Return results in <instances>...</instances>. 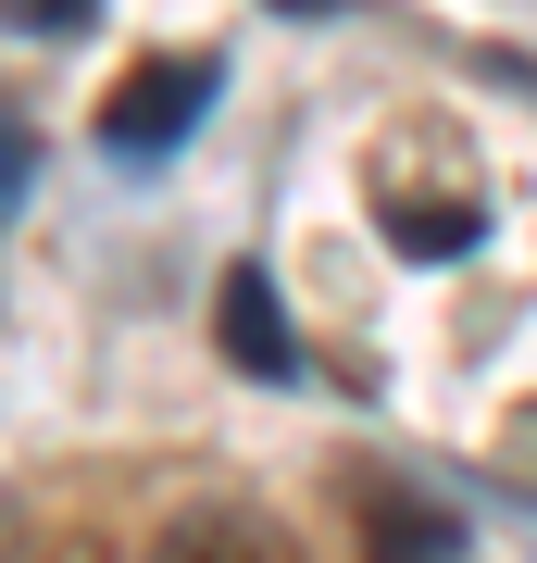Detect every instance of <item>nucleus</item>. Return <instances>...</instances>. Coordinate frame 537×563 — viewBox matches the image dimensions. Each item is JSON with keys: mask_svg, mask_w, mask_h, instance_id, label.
<instances>
[{"mask_svg": "<svg viewBox=\"0 0 537 563\" xmlns=\"http://www.w3.org/2000/svg\"><path fill=\"white\" fill-rule=\"evenodd\" d=\"M200 113H213V63H200V51L138 63V76L100 101V151H113V163H163V151H176L188 125H200Z\"/></svg>", "mask_w": 537, "mask_h": 563, "instance_id": "f257e3e1", "label": "nucleus"}, {"mask_svg": "<svg viewBox=\"0 0 537 563\" xmlns=\"http://www.w3.org/2000/svg\"><path fill=\"white\" fill-rule=\"evenodd\" d=\"M150 563H300V539H288L262 501H188L176 526H163Z\"/></svg>", "mask_w": 537, "mask_h": 563, "instance_id": "f03ea898", "label": "nucleus"}, {"mask_svg": "<svg viewBox=\"0 0 537 563\" xmlns=\"http://www.w3.org/2000/svg\"><path fill=\"white\" fill-rule=\"evenodd\" d=\"M213 325H225V351H238L250 376H300V339H288L276 288H262V263H238V276H225V301H213Z\"/></svg>", "mask_w": 537, "mask_h": 563, "instance_id": "7ed1b4c3", "label": "nucleus"}, {"mask_svg": "<svg viewBox=\"0 0 537 563\" xmlns=\"http://www.w3.org/2000/svg\"><path fill=\"white\" fill-rule=\"evenodd\" d=\"M362 526H376V563H438V551H450V526L413 514L400 488H362Z\"/></svg>", "mask_w": 537, "mask_h": 563, "instance_id": "20e7f679", "label": "nucleus"}, {"mask_svg": "<svg viewBox=\"0 0 537 563\" xmlns=\"http://www.w3.org/2000/svg\"><path fill=\"white\" fill-rule=\"evenodd\" d=\"M388 239H400V251H462V239H476V213H425V201H388Z\"/></svg>", "mask_w": 537, "mask_h": 563, "instance_id": "39448f33", "label": "nucleus"}, {"mask_svg": "<svg viewBox=\"0 0 537 563\" xmlns=\"http://www.w3.org/2000/svg\"><path fill=\"white\" fill-rule=\"evenodd\" d=\"M38 188V139H25V113L0 101V225H13V201Z\"/></svg>", "mask_w": 537, "mask_h": 563, "instance_id": "423d86ee", "label": "nucleus"}, {"mask_svg": "<svg viewBox=\"0 0 537 563\" xmlns=\"http://www.w3.org/2000/svg\"><path fill=\"white\" fill-rule=\"evenodd\" d=\"M100 0H0V25H38V38H76Z\"/></svg>", "mask_w": 537, "mask_h": 563, "instance_id": "0eeeda50", "label": "nucleus"}, {"mask_svg": "<svg viewBox=\"0 0 537 563\" xmlns=\"http://www.w3.org/2000/svg\"><path fill=\"white\" fill-rule=\"evenodd\" d=\"M0 563H100V539H13Z\"/></svg>", "mask_w": 537, "mask_h": 563, "instance_id": "6e6552de", "label": "nucleus"}, {"mask_svg": "<svg viewBox=\"0 0 537 563\" xmlns=\"http://www.w3.org/2000/svg\"><path fill=\"white\" fill-rule=\"evenodd\" d=\"M276 13H338V0H276Z\"/></svg>", "mask_w": 537, "mask_h": 563, "instance_id": "1a4fd4ad", "label": "nucleus"}]
</instances>
